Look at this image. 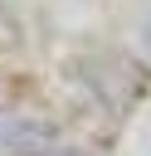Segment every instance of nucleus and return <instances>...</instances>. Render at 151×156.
<instances>
[{
    "label": "nucleus",
    "mask_w": 151,
    "mask_h": 156,
    "mask_svg": "<svg viewBox=\"0 0 151 156\" xmlns=\"http://www.w3.org/2000/svg\"><path fill=\"white\" fill-rule=\"evenodd\" d=\"M63 78H68V88L78 93V98H88L102 117H127L141 98L117 78V68L107 63V54H73V58H63Z\"/></svg>",
    "instance_id": "nucleus-1"
},
{
    "label": "nucleus",
    "mask_w": 151,
    "mask_h": 156,
    "mask_svg": "<svg viewBox=\"0 0 151 156\" xmlns=\"http://www.w3.org/2000/svg\"><path fill=\"white\" fill-rule=\"evenodd\" d=\"M58 136H63V127H58L54 117H44V112H19V127H15V141H10L5 156H24V151L49 146V141H58Z\"/></svg>",
    "instance_id": "nucleus-2"
},
{
    "label": "nucleus",
    "mask_w": 151,
    "mask_h": 156,
    "mask_svg": "<svg viewBox=\"0 0 151 156\" xmlns=\"http://www.w3.org/2000/svg\"><path fill=\"white\" fill-rule=\"evenodd\" d=\"M107 63L117 68V78H122V83H127L136 98H141V93H151V68H146V63H141L132 49H107Z\"/></svg>",
    "instance_id": "nucleus-3"
},
{
    "label": "nucleus",
    "mask_w": 151,
    "mask_h": 156,
    "mask_svg": "<svg viewBox=\"0 0 151 156\" xmlns=\"http://www.w3.org/2000/svg\"><path fill=\"white\" fill-rule=\"evenodd\" d=\"M132 39H136V54L151 58V5L136 10V20H132Z\"/></svg>",
    "instance_id": "nucleus-4"
},
{
    "label": "nucleus",
    "mask_w": 151,
    "mask_h": 156,
    "mask_svg": "<svg viewBox=\"0 0 151 156\" xmlns=\"http://www.w3.org/2000/svg\"><path fill=\"white\" fill-rule=\"evenodd\" d=\"M19 112H24V107H10V102H0V156H5V151H10V141H15Z\"/></svg>",
    "instance_id": "nucleus-5"
}]
</instances>
